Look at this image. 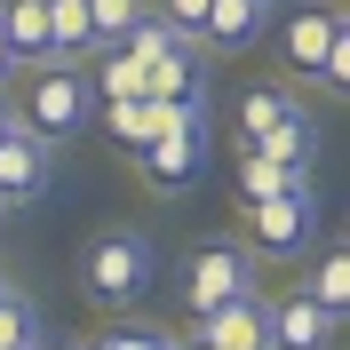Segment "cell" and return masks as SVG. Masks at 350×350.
Wrapping results in <instances>:
<instances>
[{"label":"cell","mask_w":350,"mask_h":350,"mask_svg":"<svg viewBox=\"0 0 350 350\" xmlns=\"http://www.w3.org/2000/svg\"><path fill=\"white\" fill-rule=\"evenodd\" d=\"M80 286H88L104 310L144 303V286H152V239H144V231H104V239H88Z\"/></svg>","instance_id":"obj_1"},{"label":"cell","mask_w":350,"mask_h":350,"mask_svg":"<svg viewBox=\"0 0 350 350\" xmlns=\"http://www.w3.org/2000/svg\"><path fill=\"white\" fill-rule=\"evenodd\" d=\"M319 231V191H295V199H247L239 207V247L247 262H295Z\"/></svg>","instance_id":"obj_2"},{"label":"cell","mask_w":350,"mask_h":350,"mask_svg":"<svg viewBox=\"0 0 350 350\" xmlns=\"http://www.w3.org/2000/svg\"><path fill=\"white\" fill-rule=\"evenodd\" d=\"M128 159H135V175H144L152 191H183V183L207 167V120H199V111H167L159 135L144 152H128Z\"/></svg>","instance_id":"obj_3"},{"label":"cell","mask_w":350,"mask_h":350,"mask_svg":"<svg viewBox=\"0 0 350 350\" xmlns=\"http://www.w3.org/2000/svg\"><path fill=\"white\" fill-rule=\"evenodd\" d=\"M239 295H255V262H247L239 239H207L191 262H183V303H191V319L239 303Z\"/></svg>","instance_id":"obj_4"},{"label":"cell","mask_w":350,"mask_h":350,"mask_svg":"<svg viewBox=\"0 0 350 350\" xmlns=\"http://www.w3.org/2000/svg\"><path fill=\"white\" fill-rule=\"evenodd\" d=\"M286 64L303 72V80H327V88H350L342 8H303V16H286Z\"/></svg>","instance_id":"obj_5"},{"label":"cell","mask_w":350,"mask_h":350,"mask_svg":"<svg viewBox=\"0 0 350 350\" xmlns=\"http://www.w3.org/2000/svg\"><path fill=\"white\" fill-rule=\"evenodd\" d=\"M88 111H96V96H88V80L72 64H48L40 80H32V135L40 144H64V135L88 128Z\"/></svg>","instance_id":"obj_6"},{"label":"cell","mask_w":350,"mask_h":350,"mask_svg":"<svg viewBox=\"0 0 350 350\" xmlns=\"http://www.w3.org/2000/svg\"><path fill=\"white\" fill-rule=\"evenodd\" d=\"M262 334H271V350H334L342 319H327V310L295 286L286 303H262Z\"/></svg>","instance_id":"obj_7"},{"label":"cell","mask_w":350,"mask_h":350,"mask_svg":"<svg viewBox=\"0 0 350 350\" xmlns=\"http://www.w3.org/2000/svg\"><path fill=\"white\" fill-rule=\"evenodd\" d=\"M40 191H48V144L32 128H8L0 135V207H24Z\"/></svg>","instance_id":"obj_8"},{"label":"cell","mask_w":350,"mask_h":350,"mask_svg":"<svg viewBox=\"0 0 350 350\" xmlns=\"http://www.w3.org/2000/svg\"><path fill=\"white\" fill-rule=\"evenodd\" d=\"M0 40H8V64L48 72V0H0Z\"/></svg>","instance_id":"obj_9"},{"label":"cell","mask_w":350,"mask_h":350,"mask_svg":"<svg viewBox=\"0 0 350 350\" xmlns=\"http://www.w3.org/2000/svg\"><path fill=\"white\" fill-rule=\"evenodd\" d=\"M199 342H207V350H271V334H262V303L239 295V303L207 310V319H199Z\"/></svg>","instance_id":"obj_10"},{"label":"cell","mask_w":350,"mask_h":350,"mask_svg":"<svg viewBox=\"0 0 350 350\" xmlns=\"http://www.w3.org/2000/svg\"><path fill=\"white\" fill-rule=\"evenodd\" d=\"M271 16V0H207V24H199V48H247Z\"/></svg>","instance_id":"obj_11"},{"label":"cell","mask_w":350,"mask_h":350,"mask_svg":"<svg viewBox=\"0 0 350 350\" xmlns=\"http://www.w3.org/2000/svg\"><path fill=\"white\" fill-rule=\"evenodd\" d=\"M88 48H96L88 0H48V56H56V64H80Z\"/></svg>","instance_id":"obj_12"},{"label":"cell","mask_w":350,"mask_h":350,"mask_svg":"<svg viewBox=\"0 0 350 350\" xmlns=\"http://www.w3.org/2000/svg\"><path fill=\"white\" fill-rule=\"evenodd\" d=\"M175 104H152V96H128V104H104V128H111V144L120 152H144L159 135V120H167Z\"/></svg>","instance_id":"obj_13"},{"label":"cell","mask_w":350,"mask_h":350,"mask_svg":"<svg viewBox=\"0 0 350 350\" xmlns=\"http://www.w3.org/2000/svg\"><path fill=\"white\" fill-rule=\"evenodd\" d=\"M239 191L247 199H295V191H310V167H279L262 152H239Z\"/></svg>","instance_id":"obj_14"},{"label":"cell","mask_w":350,"mask_h":350,"mask_svg":"<svg viewBox=\"0 0 350 350\" xmlns=\"http://www.w3.org/2000/svg\"><path fill=\"white\" fill-rule=\"evenodd\" d=\"M295 111H303V104H295L286 88H255V96H247V104H239V144H247V152H255L262 135H271V128H286Z\"/></svg>","instance_id":"obj_15"},{"label":"cell","mask_w":350,"mask_h":350,"mask_svg":"<svg viewBox=\"0 0 350 350\" xmlns=\"http://www.w3.org/2000/svg\"><path fill=\"white\" fill-rule=\"evenodd\" d=\"M0 350H40V310L24 286H0Z\"/></svg>","instance_id":"obj_16"},{"label":"cell","mask_w":350,"mask_h":350,"mask_svg":"<svg viewBox=\"0 0 350 350\" xmlns=\"http://www.w3.org/2000/svg\"><path fill=\"white\" fill-rule=\"evenodd\" d=\"M255 152H262V159H279V167H310V159H319V128H310L303 111H295L286 128H271V135H262Z\"/></svg>","instance_id":"obj_17"},{"label":"cell","mask_w":350,"mask_h":350,"mask_svg":"<svg viewBox=\"0 0 350 350\" xmlns=\"http://www.w3.org/2000/svg\"><path fill=\"white\" fill-rule=\"evenodd\" d=\"M303 295L327 310V319H342V310H350V255H342V247H327V262L310 271V286H303Z\"/></svg>","instance_id":"obj_18"},{"label":"cell","mask_w":350,"mask_h":350,"mask_svg":"<svg viewBox=\"0 0 350 350\" xmlns=\"http://www.w3.org/2000/svg\"><path fill=\"white\" fill-rule=\"evenodd\" d=\"M88 24H96V48H120L144 24V0H88Z\"/></svg>","instance_id":"obj_19"},{"label":"cell","mask_w":350,"mask_h":350,"mask_svg":"<svg viewBox=\"0 0 350 350\" xmlns=\"http://www.w3.org/2000/svg\"><path fill=\"white\" fill-rule=\"evenodd\" d=\"M104 104H128V96H144V64H135V56H120V48H111L104 56Z\"/></svg>","instance_id":"obj_20"},{"label":"cell","mask_w":350,"mask_h":350,"mask_svg":"<svg viewBox=\"0 0 350 350\" xmlns=\"http://www.w3.org/2000/svg\"><path fill=\"white\" fill-rule=\"evenodd\" d=\"M167 48H175V32H167L159 16H144V24L128 32V40H120V56H135V64H152V56H167Z\"/></svg>","instance_id":"obj_21"},{"label":"cell","mask_w":350,"mask_h":350,"mask_svg":"<svg viewBox=\"0 0 350 350\" xmlns=\"http://www.w3.org/2000/svg\"><path fill=\"white\" fill-rule=\"evenodd\" d=\"M159 24H167L175 40H191V48H199V24H207V0H167V16H159Z\"/></svg>","instance_id":"obj_22"},{"label":"cell","mask_w":350,"mask_h":350,"mask_svg":"<svg viewBox=\"0 0 350 350\" xmlns=\"http://www.w3.org/2000/svg\"><path fill=\"white\" fill-rule=\"evenodd\" d=\"M104 350H167V342H159L152 327H111V334H104Z\"/></svg>","instance_id":"obj_23"},{"label":"cell","mask_w":350,"mask_h":350,"mask_svg":"<svg viewBox=\"0 0 350 350\" xmlns=\"http://www.w3.org/2000/svg\"><path fill=\"white\" fill-rule=\"evenodd\" d=\"M8 72H16V64H8V40H0V80H8Z\"/></svg>","instance_id":"obj_24"},{"label":"cell","mask_w":350,"mask_h":350,"mask_svg":"<svg viewBox=\"0 0 350 350\" xmlns=\"http://www.w3.org/2000/svg\"><path fill=\"white\" fill-rule=\"evenodd\" d=\"M175 350H207V342H199V334H183V342H175Z\"/></svg>","instance_id":"obj_25"},{"label":"cell","mask_w":350,"mask_h":350,"mask_svg":"<svg viewBox=\"0 0 350 350\" xmlns=\"http://www.w3.org/2000/svg\"><path fill=\"white\" fill-rule=\"evenodd\" d=\"M8 128H16V120H8V104H0V135H8Z\"/></svg>","instance_id":"obj_26"},{"label":"cell","mask_w":350,"mask_h":350,"mask_svg":"<svg viewBox=\"0 0 350 350\" xmlns=\"http://www.w3.org/2000/svg\"><path fill=\"white\" fill-rule=\"evenodd\" d=\"M80 350H104V342H80Z\"/></svg>","instance_id":"obj_27"},{"label":"cell","mask_w":350,"mask_h":350,"mask_svg":"<svg viewBox=\"0 0 350 350\" xmlns=\"http://www.w3.org/2000/svg\"><path fill=\"white\" fill-rule=\"evenodd\" d=\"M0 286H8V271H0Z\"/></svg>","instance_id":"obj_28"},{"label":"cell","mask_w":350,"mask_h":350,"mask_svg":"<svg viewBox=\"0 0 350 350\" xmlns=\"http://www.w3.org/2000/svg\"><path fill=\"white\" fill-rule=\"evenodd\" d=\"M0 215H8V207H0Z\"/></svg>","instance_id":"obj_29"},{"label":"cell","mask_w":350,"mask_h":350,"mask_svg":"<svg viewBox=\"0 0 350 350\" xmlns=\"http://www.w3.org/2000/svg\"><path fill=\"white\" fill-rule=\"evenodd\" d=\"M271 8H279V0H271Z\"/></svg>","instance_id":"obj_30"},{"label":"cell","mask_w":350,"mask_h":350,"mask_svg":"<svg viewBox=\"0 0 350 350\" xmlns=\"http://www.w3.org/2000/svg\"><path fill=\"white\" fill-rule=\"evenodd\" d=\"M167 350H175V342H167Z\"/></svg>","instance_id":"obj_31"}]
</instances>
